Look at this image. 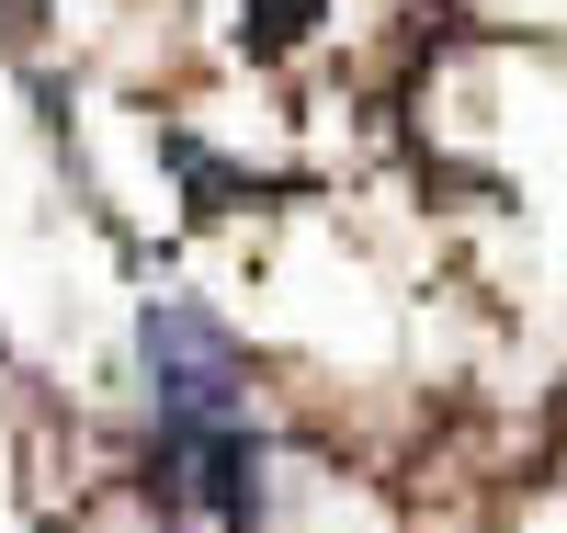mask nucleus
<instances>
[{
	"label": "nucleus",
	"mask_w": 567,
	"mask_h": 533,
	"mask_svg": "<svg viewBox=\"0 0 567 533\" xmlns=\"http://www.w3.org/2000/svg\"><path fill=\"white\" fill-rule=\"evenodd\" d=\"M136 398L148 431H216L250 420V341L205 296H148L136 307Z\"/></svg>",
	"instance_id": "nucleus-1"
},
{
	"label": "nucleus",
	"mask_w": 567,
	"mask_h": 533,
	"mask_svg": "<svg viewBox=\"0 0 567 533\" xmlns=\"http://www.w3.org/2000/svg\"><path fill=\"white\" fill-rule=\"evenodd\" d=\"M148 500L194 511L216 533H261V511H272V443H261V420L159 431V443H148Z\"/></svg>",
	"instance_id": "nucleus-2"
},
{
	"label": "nucleus",
	"mask_w": 567,
	"mask_h": 533,
	"mask_svg": "<svg viewBox=\"0 0 567 533\" xmlns=\"http://www.w3.org/2000/svg\"><path fill=\"white\" fill-rule=\"evenodd\" d=\"M318 12L329 0H239V45L250 58H296V45L318 34Z\"/></svg>",
	"instance_id": "nucleus-3"
}]
</instances>
